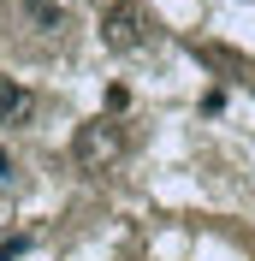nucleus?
I'll list each match as a JSON object with an SVG mask.
<instances>
[{"mask_svg":"<svg viewBox=\"0 0 255 261\" xmlns=\"http://www.w3.org/2000/svg\"><path fill=\"white\" fill-rule=\"evenodd\" d=\"M24 244H30V238H6V244H0V261H18V255H24Z\"/></svg>","mask_w":255,"mask_h":261,"instance_id":"423d86ee","label":"nucleus"},{"mask_svg":"<svg viewBox=\"0 0 255 261\" xmlns=\"http://www.w3.org/2000/svg\"><path fill=\"white\" fill-rule=\"evenodd\" d=\"M101 42H107L113 54H137L155 42V18L137 6V0H113L107 12H101Z\"/></svg>","mask_w":255,"mask_h":261,"instance_id":"f03ea898","label":"nucleus"},{"mask_svg":"<svg viewBox=\"0 0 255 261\" xmlns=\"http://www.w3.org/2000/svg\"><path fill=\"white\" fill-rule=\"evenodd\" d=\"M0 178H12V154L6 148H0Z\"/></svg>","mask_w":255,"mask_h":261,"instance_id":"0eeeda50","label":"nucleus"},{"mask_svg":"<svg viewBox=\"0 0 255 261\" xmlns=\"http://www.w3.org/2000/svg\"><path fill=\"white\" fill-rule=\"evenodd\" d=\"M24 12L36 18V30H48V36H60L65 24H71V6H65V0H24Z\"/></svg>","mask_w":255,"mask_h":261,"instance_id":"20e7f679","label":"nucleus"},{"mask_svg":"<svg viewBox=\"0 0 255 261\" xmlns=\"http://www.w3.org/2000/svg\"><path fill=\"white\" fill-rule=\"evenodd\" d=\"M125 148H131V130L119 125L113 113H101V119H83L78 125L71 161H78V172H113V166L125 161Z\"/></svg>","mask_w":255,"mask_h":261,"instance_id":"f257e3e1","label":"nucleus"},{"mask_svg":"<svg viewBox=\"0 0 255 261\" xmlns=\"http://www.w3.org/2000/svg\"><path fill=\"white\" fill-rule=\"evenodd\" d=\"M125 107H131V89H119V83H113V89H107V113H125Z\"/></svg>","mask_w":255,"mask_h":261,"instance_id":"39448f33","label":"nucleus"},{"mask_svg":"<svg viewBox=\"0 0 255 261\" xmlns=\"http://www.w3.org/2000/svg\"><path fill=\"white\" fill-rule=\"evenodd\" d=\"M30 113H36V95H30L18 77H6V71H0V125H24Z\"/></svg>","mask_w":255,"mask_h":261,"instance_id":"7ed1b4c3","label":"nucleus"}]
</instances>
